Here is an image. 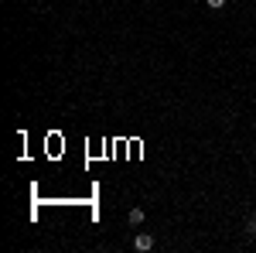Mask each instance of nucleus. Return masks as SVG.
I'll return each instance as SVG.
<instances>
[{
    "label": "nucleus",
    "mask_w": 256,
    "mask_h": 253,
    "mask_svg": "<svg viewBox=\"0 0 256 253\" xmlns=\"http://www.w3.org/2000/svg\"><path fill=\"white\" fill-rule=\"evenodd\" d=\"M134 250H140V253L154 250V236H150V233H140L137 239H134Z\"/></svg>",
    "instance_id": "1"
},
{
    "label": "nucleus",
    "mask_w": 256,
    "mask_h": 253,
    "mask_svg": "<svg viewBox=\"0 0 256 253\" xmlns=\"http://www.w3.org/2000/svg\"><path fill=\"white\" fill-rule=\"evenodd\" d=\"M144 219H147V212L137 205V209H130V212H126V226H140Z\"/></svg>",
    "instance_id": "2"
},
{
    "label": "nucleus",
    "mask_w": 256,
    "mask_h": 253,
    "mask_svg": "<svg viewBox=\"0 0 256 253\" xmlns=\"http://www.w3.org/2000/svg\"><path fill=\"white\" fill-rule=\"evenodd\" d=\"M246 236L256 239V212H250V219H246Z\"/></svg>",
    "instance_id": "3"
},
{
    "label": "nucleus",
    "mask_w": 256,
    "mask_h": 253,
    "mask_svg": "<svg viewBox=\"0 0 256 253\" xmlns=\"http://www.w3.org/2000/svg\"><path fill=\"white\" fill-rule=\"evenodd\" d=\"M205 4H208L212 11H218V7H226V0H205Z\"/></svg>",
    "instance_id": "4"
}]
</instances>
